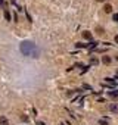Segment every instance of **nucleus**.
<instances>
[{"mask_svg": "<svg viewBox=\"0 0 118 125\" xmlns=\"http://www.w3.org/2000/svg\"><path fill=\"white\" fill-rule=\"evenodd\" d=\"M108 96H109V97H112V99H117V97H118V91L111 90V91H108Z\"/></svg>", "mask_w": 118, "mask_h": 125, "instance_id": "3", "label": "nucleus"}, {"mask_svg": "<svg viewBox=\"0 0 118 125\" xmlns=\"http://www.w3.org/2000/svg\"><path fill=\"white\" fill-rule=\"evenodd\" d=\"M5 18H6L8 21H11V13H9V10H5Z\"/></svg>", "mask_w": 118, "mask_h": 125, "instance_id": "9", "label": "nucleus"}, {"mask_svg": "<svg viewBox=\"0 0 118 125\" xmlns=\"http://www.w3.org/2000/svg\"><path fill=\"white\" fill-rule=\"evenodd\" d=\"M117 78H118V71H117Z\"/></svg>", "mask_w": 118, "mask_h": 125, "instance_id": "16", "label": "nucleus"}, {"mask_svg": "<svg viewBox=\"0 0 118 125\" xmlns=\"http://www.w3.org/2000/svg\"><path fill=\"white\" fill-rule=\"evenodd\" d=\"M109 110H111V112H114V113H118V104H117V103L109 104Z\"/></svg>", "mask_w": 118, "mask_h": 125, "instance_id": "2", "label": "nucleus"}, {"mask_svg": "<svg viewBox=\"0 0 118 125\" xmlns=\"http://www.w3.org/2000/svg\"><path fill=\"white\" fill-rule=\"evenodd\" d=\"M90 62H92L93 65H97V63H99V62H97V59H94V57H92V60H90Z\"/></svg>", "mask_w": 118, "mask_h": 125, "instance_id": "10", "label": "nucleus"}, {"mask_svg": "<svg viewBox=\"0 0 118 125\" xmlns=\"http://www.w3.org/2000/svg\"><path fill=\"white\" fill-rule=\"evenodd\" d=\"M102 60H103V63H105V65H109V63H111V57H109V56H103Z\"/></svg>", "mask_w": 118, "mask_h": 125, "instance_id": "6", "label": "nucleus"}, {"mask_svg": "<svg viewBox=\"0 0 118 125\" xmlns=\"http://www.w3.org/2000/svg\"><path fill=\"white\" fill-rule=\"evenodd\" d=\"M21 119H22V121H25V122H27V121H28V118H27V116H24V115H22V116H21Z\"/></svg>", "mask_w": 118, "mask_h": 125, "instance_id": "12", "label": "nucleus"}, {"mask_svg": "<svg viewBox=\"0 0 118 125\" xmlns=\"http://www.w3.org/2000/svg\"><path fill=\"white\" fill-rule=\"evenodd\" d=\"M37 125H46V124H44V122H41V121H40V122H37Z\"/></svg>", "mask_w": 118, "mask_h": 125, "instance_id": "13", "label": "nucleus"}, {"mask_svg": "<svg viewBox=\"0 0 118 125\" xmlns=\"http://www.w3.org/2000/svg\"><path fill=\"white\" fill-rule=\"evenodd\" d=\"M99 124H100V125H108V124H109V119L102 118V119H99Z\"/></svg>", "mask_w": 118, "mask_h": 125, "instance_id": "5", "label": "nucleus"}, {"mask_svg": "<svg viewBox=\"0 0 118 125\" xmlns=\"http://www.w3.org/2000/svg\"><path fill=\"white\" fill-rule=\"evenodd\" d=\"M19 50H21V53L24 56H28V57H38V54H40L38 47L30 40H24L19 44Z\"/></svg>", "mask_w": 118, "mask_h": 125, "instance_id": "1", "label": "nucleus"}, {"mask_svg": "<svg viewBox=\"0 0 118 125\" xmlns=\"http://www.w3.org/2000/svg\"><path fill=\"white\" fill-rule=\"evenodd\" d=\"M83 38H86V40H92V34H90L89 31H84V32H83Z\"/></svg>", "mask_w": 118, "mask_h": 125, "instance_id": "4", "label": "nucleus"}, {"mask_svg": "<svg viewBox=\"0 0 118 125\" xmlns=\"http://www.w3.org/2000/svg\"><path fill=\"white\" fill-rule=\"evenodd\" d=\"M112 18H114V21H117V22H118V13H115V15H114Z\"/></svg>", "mask_w": 118, "mask_h": 125, "instance_id": "11", "label": "nucleus"}, {"mask_svg": "<svg viewBox=\"0 0 118 125\" xmlns=\"http://www.w3.org/2000/svg\"><path fill=\"white\" fill-rule=\"evenodd\" d=\"M0 125H8V119H6L5 116L0 118Z\"/></svg>", "mask_w": 118, "mask_h": 125, "instance_id": "8", "label": "nucleus"}, {"mask_svg": "<svg viewBox=\"0 0 118 125\" xmlns=\"http://www.w3.org/2000/svg\"><path fill=\"white\" fill-rule=\"evenodd\" d=\"M103 9H105V12H106V13H111V12H112V6H111V5H105V8H103Z\"/></svg>", "mask_w": 118, "mask_h": 125, "instance_id": "7", "label": "nucleus"}, {"mask_svg": "<svg viewBox=\"0 0 118 125\" xmlns=\"http://www.w3.org/2000/svg\"><path fill=\"white\" fill-rule=\"evenodd\" d=\"M96 2H103V0H96Z\"/></svg>", "mask_w": 118, "mask_h": 125, "instance_id": "15", "label": "nucleus"}, {"mask_svg": "<svg viewBox=\"0 0 118 125\" xmlns=\"http://www.w3.org/2000/svg\"><path fill=\"white\" fill-rule=\"evenodd\" d=\"M115 41H117V43H118V35H117V37H115Z\"/></svg>", "mask_w": 118, "mask_h": 125, "instance_id": "14", "label": "nucleus"}]
</instances>
